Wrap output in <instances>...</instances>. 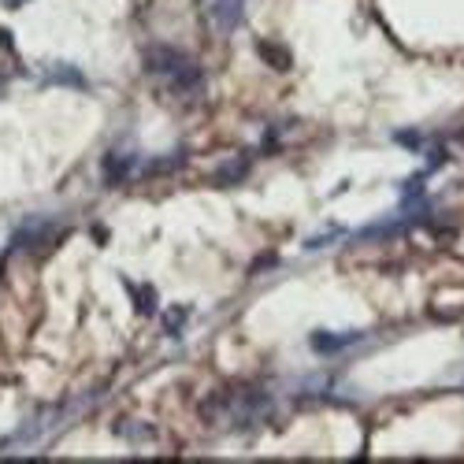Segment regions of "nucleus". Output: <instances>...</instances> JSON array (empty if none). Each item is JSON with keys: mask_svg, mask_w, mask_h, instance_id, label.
<instances>
[{"mask_svg": "<svg viewBox=\"0 0 464 464\" xmlns=\"http://www.w3.org/2000/svg\"><path fill=\"white\" fill-rule=\"evenodd\" d=\"M182 60H186V56H182L178 48H163V45H156V48H149V53H145V68H149V71H156V75H168V78H171Z\"/></svg>", "mask_w": 464, "mask_h": 464, "instance_id": "1", "label": "nucleus"}, {"mask_svg": "<svg viewBox=\"0 0 464 464\" xmlns=\"http://www.w3.org/2000/svg\"><path fill=\"white\" fill-rule=\"evenodd\" d=\"M156 308V290H138V312H153Z\"/></svg>", "mask_w": 464, "mask_h": 464, "instance_id": "10", "label": "nucleus"}, {"mask_svg": "<svg viewBox=\"0 0 464 464\" xmlns=\"http://www.w3.org/2000/svg\"><path fill=\"white\" fill-rule=\"evenodd\" d=\"M126 171H130V156H108V160H104V175H108V182L123 178Z\"/></svg>", "mask_w": 464, "mask_h": 464, "instance_id": "5", "label": "nucleus"}, {"mask_svg": "<svg viewBox=\"0 0 464 464\" xmlns=\"http://www.w3.org/2000/svg\"><path fill=\"white\" fill-rule=\"evenodd\" d=\"M182 320H186V308H171V312H168V320H163V330H168V335H178Z\"/></svg>", "mask_w": 464, "mask_h": 464, "instance_id": "9", "label": "nucleus"}, {"mask_svg": "<svg viewBox=\"0 0 464 464\" xmlns=\"http://www.w3.org/2000/svg\"><path fill=\"white\" fill-rule=\"evenodd\" d=\"M53 82H68V86H82V75H78V71H71V68H63V71H56V75H53Z\"/></svg>", "mask_w": 464, "mask_h": 464, "instance_id": "11", "label": "nucleus"}, {"mask_svg": "<svg viewBox=\"0 0 464 464\" xmlns=\"http://www.w3.org/2000/svg\"><path fill=\"white\" fill-rule=\"evenodd\" d=\"M357 335H345V338H330V335H312V350H342L345 342H353Z\"/></svg>", "mask_w": 464, "mask_h": 464, "instance_id": "6", "label": "nucleus"}, {"mask_svg": "<svg viewBox=\"0 0 464 464\" xmlns=\"http://www.w3.org/2000/svg\"><path fill=\"white\" fill-rule=\"evenodd\" d=\"M115 431H119V435H126V438H153V427H130V423H115Z\"/></svg>", "mask_w": 464, "mask_h": 464, "instance_id": "8", "label": "nucleus"}, {"mask_svg": "<svg viewBox=\"0 0 464 464\" xmlns=\"http://www.w3.org/2000/svg\"><path fill=\"white\" fill-rule=\"evenodd\" d=\"M260 56H264V60H271V68H275V71H286V68H290V53H286L283 45H268V41H260Z\"/></svg>", "mask_w": 464, "mask_h": 464, "instance_id": "4", "label": "nucleus"}, {"mask_svg": "<svg viewBox=\"0 0 464 464\" xmlns=\"http://www.w3.org/2000/svg\"><path fill=\"white\" fill-rule=\"evenodd\" d=\"M182 160H186V156H182V153H171L168 160H156V163H149L145 171H149V175H160V171H171V168H178Z\"/></svg>", "mask_w": 464, "mask_h": 464, "instance_id": "7", "label": "nucleus"}, {"mask_svg": "<svg viewBox=\"0 0 464 464\" xmlns=\"http://www.w3.org/2000/svg\"><path fill=\"white\" fill-rule=\"evenodd\" d=\"M242 15H245V0H215V4H212V19H215V26L227 30V34L242 23Z\"/></svg>", "mask_w": 464, "mask_h": 464, "instance_id": "2", "label": "nucleus"}, {"mask_svg": "<svg viewBox=\"0 0 464 464\" xmlns=\"http://www.w3.org/2000/svg\"><path fill=\"white\" fill-rule=\"evenodd\" d=\"M245 171H249V163L245 160H227L223 168H215V186H234L238 178H245Z\"/></svg>", "mask_w": 464, "mask_h": 464, "instance_id": "3", "label": "nucleus"}, {"mask_svg": "<svg viewBox=\"0 0 464 464\" xmlns=\"http://www.w3.org/2000/svg\"><path fill=\"white\" fill-rule=\"evenodd\" d=\"M397 141H401V145H412V149H416V145H420V134H412V130H401V134H397Z\"/></svg>", "mask_w": 464, "mask_h": 464, "instance_id": "12", "label": "nucleus"}]
</instances>
